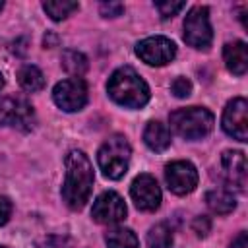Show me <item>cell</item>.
I'll return each mask as SVG.
<instances>
[{"label":"cell","instance_id":"1","mask_svg":"<svg viewBox=\"0 0 248 248\" xmlns=\"http://www.w3.org/2000/svg\"><path fill=\"white\" fill-rule=\"evenodd\" d=\"M93 167L87 155L79 149H72L66 155V176L62 184V200L70 209H81L93 190Z\"/></svg>","mask_w":248,"mask_h":248},{"label":"cell","instance_id":"2","mask_svg":"<svg viewBox=\"0 0 248 248\" xmlns=\"http://www.w3.org/2000/svg\"><path fill=\"white\" fill-rule=\"evenodd\" d=\"M107 91L114 103L126 108H141L149 101V85L130 66H122L110 74Z\"/></svg>","mask_w":248,"mask_h":248},{"label":"cell","instance_id":"3","mask_svg":"<svg viewBox=\"0 0 248 248\" xmlns=\"http://www.w3.org/2000/svg\"><path fill=\"white\" fill-rule=\"evenodd\" d=\"M132 157V147L122 134L108 136L97 153V163L103 174L110 180H118L126 174Z\"/></svg>","mask_w":248,"mask_h":248},{"label":"cell","instance_id":"4","mask_svg":"<svg viewBox=\"0 0 248 248\" xmlns=\"http://www.w3.org/2000/svg\"><path fill=\"white\" fill-rule=\"evenodd\" d=\"M170 128L184 140H202L205 138L215 124L213 114L203 107H186L170 112Z\"/></svg>","mask_w":248,"mask_h":248},{"label":"cell","instance_id":"5","mask_svg":"<svg viewBox=\"0 0 248 248\" xmlns=\"http://www.w3.org/2000/svg\"><path fill=\"white\" fill-rule=\"evenodd\" d=\"M184 41L200 50H207L213 41V29L209 23V10L205 6H194L184 17Z\"/></svg>","mask_w":248,"mask_h":248},{"label":"cell","instance_id":"6","mask_svg":"<svg viewBox=\"0 0 248 248\" xmlns=\"http://www.w3.org/2000/svg\"><path fill=\"white\" fill-rule=\"evenodd\" d=\"M0 126H14L31 132L35 126V110L23 97H0Z\"/></svg>","mask_w":248,"mask_h":248},{"label":"cell","instance_id":"7","mask_svg":"<svg viewBox=\"0 0 248 248\" xmlns=\"http://www.w3.org/2000/svg\"><path fill=\"white\" fill-rule=\"evenodd\" d=\"M52 99L66 112L81 110L87 105V85H85V81L81 78L62 79V81H58L54 85Z\"/></svg>","mask_w":248,"mask_h":248},{"label":"cell","instance_id":"8","mask_svg":"<svg viewBox=\"0 0 248 248\" xmlns=\"http://www.w3.org/2000/svg\"><path fill=\"white\" fill-rule=\"evenodd\" d=\"M136 54L149 66H165L176 56V45L161 35L147 37L136 45Z\"/></svg>","mask_w":248,"mask_h":248},{"label":"cell","instance_id":"9","mask_svg":"<svg viewBox=\"0 0 248 248\" xmlns=\"http://www.w3.org/2000/svg\"><path fill=\"white\" fill-rule=\"evenodd\" d=\"M221 126L227 136L246 141L248 140V103L244 97H234L227 103L221 118Z\"/></svg>","mask_w":248,"mask_h":248},{"label":"cell","instance_id":"10","mask_svg":"<svg viewBox=\"0 0 248 248\" xmlns=\"http://www.w3.org/2000/svg\"><path fill=\"white\" fill-rule=\"evenodd\" d=\"M165 180L172 194L186 196L198 186V170L190 161H172L165 167Z\"/></svg>","mask_w":248,"mask_h":248},{"label":"cell","instance_id":"11","mask_svg":"<svg viewBox=\"0 0 248 248\" xmlns=\"http://www.w3.org/2000/svg\"><path fill=\"white\" fill-rule=\"evenodd\" d=\"M126 213H128V209H126L124 200L116 192H110V190L103 192L93 202V207H91V217L97 223H103V225L120 223V221H124Z\"/></svg>","mask_w":248,"mask_h":248},{"label":"cell","instance_id":"12","mask_svg":"<svg viewBox=\"0 0 248 248\" xmlns=\"http://www.w3.org/2000/svg\"><path fill=\"white\" fill-rule=\"evenodd\" d=\"M130 196L138 209L141 211H155L161 205V188L151 174H140L134 178Z\"/></svg>","mask_w":248,"mask_h":248},{"label":"cell","instance_id":"13","mask_svg":"<svg viewBox=\"0 0 248 248\" xmlns=\"http://www.w3.org/2000/svg\"><path fill=\"white\" fill-rule=\"evenodd\" d=\"M221 169L227 184L238 192L244 190L246 186V157L242 151H232L227 149L221 155Z\"/></svg>","mask_w":248,"mask_h":248},{"label":"cell","instance_id":"14","mask_svg":"<svg viewBox=\"0 0 248 248\" xmlns=\"http://www.w3.org/2000/svg\"><path fill=\"white\" fill-rule=\"evenodd\" d=\"M223 60L231 74L244 76L248 68V46L244 41H232L227 43L223 48Z\"/></svg>","mask_w":248,"mask_h":248},{"label":"cell","instance_id":"15","mask_svg":"<svg viewBox=\"0 0 248 248\" xmlns=\"http://www.w3.org/2000/svg\"><path fill=\"white\" fill-rule=\"evenodd\" d=\"M143 141L151 151H165L170 145V132L159 120H151L143 130Z\"/></svg>","mask_w":248,"mask_h":248},{"label":"cell","instance_id":"16","mask_svg":"<svg viewBox=\"0 0 248 248\" xmlns=\"http://www.w3.org/2000/svg\"><path fill=\"white\" fill-rule=\"evenodd\" d=\"M205 203L217 215H227V213H231L236 207V200H234L232 192L231 190H225V188L209 190L205 194Z\"/></svg>","mask_w":248,"mask_h":248},{"label":"cell","instance_id":"17","mask_svg":"<svg viewBox=\"0 0 248 248\" xmlns=\"http://www.w3.org/2000/svg\"><path fill=\"white\" fill-rule=\"evenodd\" d=\"M17 83L25 89V91H41L43 87H45V76H43V72L37 68V66H33V64H25V66H21L19 68V72H17Z\"/></svg>","mask_w":248,"mask_h":248},{"label":"cell","instance_id":"18","mask_svg":"<svg viewBox=\"0 0 248 248\" xmlns=\"http://www.w3.org/2000/svg\"><path fill=\"white\" fill-rule=\"evenodd\" d=\"M105 242H107V248H138L140 246L134 231L124 229V227H116L108 231L105 236Z\"/></svg>","mask_w":248,"mask_h":248},{"label":"cell","instance_id":"19","mask_svg":"<svg viewBox=\"0 0 248 248\" xmlns=\"http://www.w3.org/2000/svg\"><path fill=\"white\" fill-rule=\"evenodd\" d=\"M62 68L68 72V74H72L74 78H81L85 72H87V58H85V54H81V52H78V50H64L62 52Z\"/></svg>","mask_w":248,"mask_h":248},{"label":"cell","instance_id":"20","mask_svg":"<svg viewBox=\"0 0 248 248\" xmlns=\"http://www.w3.org/2000/svg\"><path fill=\"white\" fill-rule=\"evenodd\" d=\"M79 8L78 2H72V0H46L43 2V10L46 12V16H50L54 21H60V19H66L70 14H74L76 10Z\"/></svg>","mask_w":248,"mask_h":248},{"label":"cell","instance_id":"21","mask_svg":"<svg viewBox=\"0 0 248 248\" xmlns=\"http://www.w3.org/2000/svg\"><path fill=\"white\" fill-rule=\"evenodd\" d=\"M172 246V231L167 223H157L147 232V248H170Z\"/></svg>","mask_w":248,"mask_h":248},{"label":"cell","instance_id":"22","mask_svg":"<svg viewBox=\"0 0 248 248\" xmlns=\"http://www.w3.org/2000/svg\"><path fill=\"white\" fill-rule=\"evenodd\" d=\"M39 248H74V240L66 234H46L37 240Z\"/></svg>","mask_w":248,"mask_h":248},{"label":"cell","instance_id":"23","mask_svg":"<svg viewBox=\"0 0 248 248\" xmlns=\"http://www.w3.org/2000/svg\"><path fill=\"white\" fill-rule=\"evenodd\" d=\"M184 2H155V8L159 12V16L163 19H169L172 16H176L180 10H184Z\"/></svg>","mask_w":248,"mask_h":248},{"label":"cell","instance_id":"24","mask_svg":"<svg viewBox=\"0 0 248 248\" xmlns=\"http://www.w3.org/2000/svg\"><path fill=\"white\" fill-rule=\"evenodd\" d=\"M170 91L174 93V97L178 99H186L190 93H192V83L188 78H176L170 85Z\"/></svg>","mask_w":248,"mask_h":248},{"label":"cell","instance_id":"25","mask_svg":"<svg viewBox=\"0 0 248 248\" xmlns=\"http://www.w3.org/2000/svg\"><path fill=\"white\" fill-rule=\"evenodd\" d=\"M99 12H101L103 17H118V16H122L124 6L120 2H101Z\"/></svg>","mask_w":248,"mask_h":248},{"label":"cell","instance_id":"26","mask_svg":"<svg viewBox=\"0 0 248 248\" xmlns=\"http://www.w3.org/2000/svg\"><path fill=\"white\" fill-rule=\"evenodd\" d=\"M192 229H194V232L198 236H205L209 232V229H211V221L207 217H203V215L202 217H196L194 223H192Z\"/></svg>","mask_w":248,"mask_h":248},{"label":"cell","instance_id":"27","mask_svg":"<svg viewBox=\"0 0 248 248\" xmlns=\"http://www.w3.org/2000/svg\"><path fill=\"white\" fill-rule=\"evenodd\" d=\"M10 215H12V203H10V200H8V198L0 196V227L8 223Z\"/></svg>","mask_w":248,"mask_h":248},{"label":"cell","instance_id":"28","mask_svg":"<svg viewBox=\"0 0 248 248\" xmlns=\"http://www.w3.org/2000/svg\"><path fill=\"white\" fill-rule=\"evenodd\" d=\"M231 248H248V236H246V232H238V236L231 242Z\"/></svg>","mask_w":248,"mask_h":248},{"label":"cell","instance_id":"29","mask_svg":"<svg viewBox=\"0 0 248 248\" xmlns=\"http://www.w3.org/2000/svg\"><path fill=\"white\" fill-rule=\"evenodd\" d=\"M56 43H58V37H56L54 33H46V35H45V46H46V48L56 46Z\"/></svg>","mask_w":248,"mask_h":248},{"label":"cell","instance_id":"30","mask_svg":"<svg viewBox=\"0 0 248 248\" xmlns=\"http://www.w3.org/2000/svg\"><path fill=\"white\" fill-rule=\"evenodd\" d=\"M4 83H6V81H4V76H2V74H0V89H2V87H4Z\"/></svg>","mask_w":248,"mask_h":248},{"label":"cell","instance_id":"31","mask_svg":"<svg viewBox=\"0 0 248 248\" xmlns=\"http://www.w3.org/2000/svg\"><path fill=\"white\" fill-rule=\"evenodd\" d=\"M2 8H4V2H0V10H2Z\"/></svg>","mask_w":248,"mask_h":248},{"label":"cell","instance_id":"32","mask_svg":"<svg viewBox=\"0 0 248 248\" xmlns=\"http://www.w3.org/2000/svg\"><path fill=\"white\" fill-rule=\"evenodd\" d=\"M0 248H4V246H0Z\"/></svg>","mask_w":248,"mask_h":248}]
</instances>
